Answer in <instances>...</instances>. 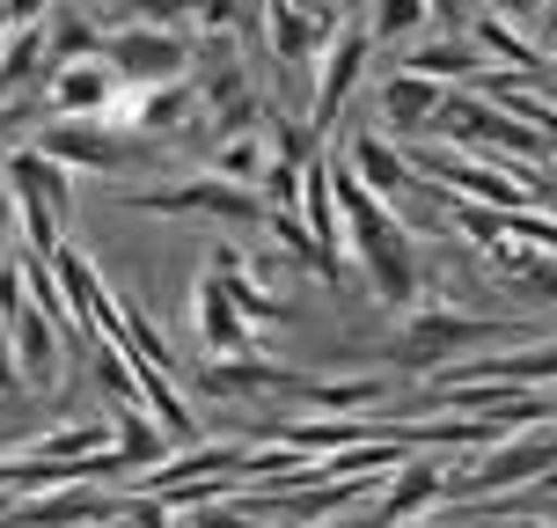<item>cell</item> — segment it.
I'll use <instances>...</instances> for the list:
<instances>
[{"label": "cell", "instance_id": "6da1fadb", "mask_svg": "<svg viewBox=\"0 0 557 528\" xmlns=\"http://www.w3.org/2000/svg\"><path fill=\"white\" fill-rule=\"evenodd\" d=\"M529 323H513V316H470V308H433L418 302L404 308V323H396V367H418V374H441L455 360H476L484 345H521Z\"/></svg>", "mask_w": 557, "mask_h": 528}, {"label": "cell", "instance_id": "7a4b0ae2", "mask_svg": "<svg viewBox=\"0 0 557 528\" xmlns=\"http://www.w3.org/2000/svg\"><path fill=\"white\" fill-rule=\"evenodd\" d=\"M0 176H8V192H15V235L29 243V257H52L66 243V213H74V169L52 162L37 139L23 147H8L0 155Z\"/></svg>", "mask_w": 557, "mask_h": 528}, {"label": "cell", "instance_id": "3957f363", "mask_svg": "<svg viewBox=\"0 0 557 528\" xmlns=\"http://www.w3.org/2000/svg\"><path fill=\"white\" fill-rule=\"evenodd\" d=\"M550 463H557L550 426H513V433H499V441L470 447L462 463H447V500L470 506V500H499V492H529Z\"/></svg>", "mask_w": 557, "mask_h": 528}, {"label": "cell", "instance_id": "277c9868", "mask_svg": "<svg viewBox=\"0 0 557 528\" xmlns=\"http://www.w3.org/2000/svg\"><path fill=\"white\" fill-rule=\"evenodd\" d=\"M37 147L66 162L74 176H133V169H154L162 162V139L133 133V125H117V118H52Z\"/></svg>", "mask_w": 557, "mask_h": 528}, {"label": "cell", "instance_id": "5b68a950", "mask_svg": "<svg viewBox=\"0 0 557 528\" xmlns=\"http://www.w3.org/2000/svg\"><path fill=\"white\" fill-rule=\"evenodd\" d=\"M133 213H154V221H227V228H264L272 206L257 184H235L221 169H198L184 184H154V192H125Z\"/></svg>", "mask_w": 557, "mask_h": 528}, {"label": "cell", "instance_id": "8992f818", "mask_svg": "<svg viewBox=\"0 0 557 528\" xmlns=\"http://www.w3.org/2000/svg\"><path fill=\"white\" fill-rule=\"evenodd\" d=\"M411 169H418V184H433V192H447V198H470V206H499V213H521V206L543 198L535 176L492 169L484 155H470V147H441V139H411Z\"/></svg>", "mask_w": 557, "mask_h": 528}, {"label": "cell", "instance_id": "52a82bcc", "mask_svg": "<svg viewBox=\"0 0 557 528\" xmlns=\"http://www.w3.org/2000/svg\"><path fill=\"white\" fill-rule=\"evenodd\" d=\"M367 59H374V37H367L360 15H337L331 45H323V59H315V88H308V125L331 139L337 118H345V103H352V88L367 82Z\"/></svg>", "mask_w": 557, "mask_h": 528}, {"label": "cell", "instance_id": "ba28073f", "mask_svg": "<svg viewBox=\"0 0 557 528\" xmlns=\"http://www.w3.org/2000/svg\"><path fill=\"white\" fill-rule=\"evenodd\" d=\"M103 59L117 66L125 88H154V82H184L191 74V37L162 23H111L103 29Z\"/></svg>", "mask_w": 557, "mask_h": 528}, {"label": "cell", "instance_id": "9c48e42d", "mask_svg": "<svg viewBox=\"0 0 557 528\" xmlns=\"http://www.w3.org/2000/svg\"><path fill=\"white\" fill-rule=\"evenodd\" d=\"M52 279H59V294H66V308H74V323H82L96 345H125V302H117V286L96 272L74 243L52 250Z\"/></svg>", "mask_w": 557, "mask_h": 528}, {"label": "cell", "instance_id": "30bf717a", "mask_svg": "<svg viewBox=\"0 0 557 528\" xmlns=\"http://www.w3.org/2000/svg\"><path fill=\"white\" fill-rule=\"evenodd\" d=\"M191 331L198 345L213 353V360H227V353H257V323L243 316V302H235V286H227V272L206 257V272H198L191 286Z\"/></svg>", "mask_w": 557, "mask_h": 528}, {"label": "cell", "instance_id": "8fae6325", "mask_svg": "<svg viewBox=\"0 0 557 528\" xmlns=\"http://www.w3.org/2000/svg\"><path fill=\"white\" fill-rule=\"evenodd\" d=\"M125 82H117V66L103 52L96 59H59L52 74H45V111L52 118H111Z\"/></svg>", "mask_w": 557, "mask_h": 528}, {"label": "cell", "instance_id": "7c38bea8", "mask_svg": "<svg viewBox=\"0 0 557 528\" xmlns=\"http://www.w3.org/2000/svg\"><path fill=\"white\" fill-rule=\"evenodd\" d=\"M337 15L331 8H315V0H264V37H272V59L278 74H308L323 45H331Z\"/></svg>", "mask_w": 557, "mask_h": 528}, {"label": "cell", "instance_id": "4fadbf2b", "mask_svg": "<svg viewBox=\"0 0 557 528\" xmlns=\"http://www.w3.org/2000/svg\"><path fill=\"white\" fill-rule=\"evenodd\" d=\"M198 396H227V404H250V396H301V374L278 367L272 353H227V360H206L191 374Z\"/></svg>", "mask_w": 557, "mask_h": 528}, {"label": "cell", "instance_id": "5bb4252c", "mask_svg": "<svg viewBox=\"0 0 557 528\" xmlns=\"http://www.w3.org/2000/svg\"><path fill=\"white\" fill-rule=\"evenodd\" d=\"M0 337H8V353H15V367H23L29 390H52L59 382V353H66V323H52V316L23 294V302L0 316Z\"/></svg>", "mask_w": 557, "mask_h": 528}, {"label": "cell", "instance_id": "9a60e30c", "mask_svg": "<svg viewBox=\"0 0 557 528\" xmlns=\"http://www.w3.org/2000/svg\"><path fill=\"white\" fill-rule=\"evenodd\" d=\"M111 492L103 484H52V492H29L0 514V528H111Z\"/></svg>", "mask_w": 557, "mask_h": 528}, {"label": "cell", "instance_id": "2e32d148", "mask_svg": "<svg viewBox=\"0 0 557 528\" xmlns=\"http://www.w3.org/2000/svg\"><path fill=\"white\" fill-rule=\"evenodd\" d=\"M389 66H404V74H425V82H441V88H476L484 82V52H476V37L470 29H447V37H411V45H396Z\"/></svg>", "mask_w": 557, "mask_h": 528}, {"label": "cell", "instance_id": "e0dca14e", "mask_svg": "<svg viewBox=\"0 0 557 528\" xmlns=\"http://www.w3.org/2000/svg\"><path fill=\"white\" fill-rule=\"evenodd\" d=\"M441 82H425V74H404V66H389L382 82H374V111H382V133L389 139H425L433 133V111H441Z\"/></svg>", "mask_w": 557, "mask_h": 528}, {"label": "cell", "instance_id": "ac0fdd59", "mask_svg": "<svg viewBox=\"0 0 557 528\" xmlns=\"http://www.w3.org/2000/svg\"><path fill=\"white\" fill-rule=\"evenodd\" d=\"M345 169H352V176H360L374 198H389V206H396V192H418L411 147H404V139H389L382 125H367V133L345 139Z\"/></svg>", "mask_w": 557, "mask_h": 528}, {"label": "cell", "instance_id": "d6986e66", "mask_svg": "<svg viewBox=\"0 0 557 528\" xmlns=\"http://www.w3.org/2000/svg\"><path fill=\"white\" fill-rule=\"evenodd\" d=\"M191 118H206V103H198V82L184 74V82L133 88V103H125L117 125H133V133H147V139H176V133H191Z\"/></svg>", "mask_w": 557, "mask_h": 528}, {"label": "cell", "instance_id": "ffe728a7", "mask_svg": "<svg viewBox=\"0 0 557 528\" xmlns=\"http://www.w3.org/2000/svg\"><path fill=\"white\" fill-rule=\"evenodd\" d=\"M389 390H396V374L389 367H367V374H301V412H352V418H367L374 404H389Z\"/></svg>", "mask_w": 557, "mask_h": 528}, {"label": "cell", "instance_id": "44dd1931", "mask_svg": "<svg viewBox=\"0 0 557 528\" xmlns=\"http://www.w3.org/2000/svg\"><path fill=\"white\" fill-rule=\"evenodd\" d=\"M476 52H484V66H513V74H543L550 66V45H535V29L506 23V15H492V8H476Z\"/></svg>", "mask_w": 557, "mask_h": 528}, {"label": "cell", "instance_id": "7402d4cb", "mask_svg": "<svg viewBox=\"0 0 557 528\" xmlns=\"http://www.w3.org/2000/svg\"><path fill=\"white\" fill-rule=\"evenodd\" d=\"M492 265H499V279L506 286H521V302H543V308H557V257L550 250H535V243H521V235H513V243H492Z\"/></svg>", "mask_w": 557, "mask_h": 528}, {"label": "cell", "instance_id": "603a6c76", "mask_svg": "<svg viewBox=\"0 0 557 528\" xmlns=\"http://www.w3.org/2000/svg\"><path fill=\"white\" fill-rule=\"evenodd\" d=\"M103 418H111V447H117V463H125V470H154L169 447H176L162 426H154V412H147L139 396H133V404H111Z\"/></svg>", "mask_w": 557, "mask_h": 528}, {"label": "cell", "instance_id": "cb8c5ba5", "mask_svg": "<svg viewBox=\"0 0 557 528\" xmlns=\"http://www.w3.org/2000/svg\"><path fill=\"white\" fill-rule=\"evenodd\" d=\"M433 15H441V0H360V23L374 37V52H396V45L425 37Z\"/></svg>", "mask_w": 557, "mask_h": 528}, {"label": "cell", "instance_id": "d4e9b609", "mask_svg": "<svg viewBox=\"0 0 557 528\" xmlns=\"http://www.w3.org/2000/svg\"><path fill=\"white\" fill-rule=\"evenodd\" d=\"M213 169L235 176V184H264V169H272V125L257 118V125H243V133H221L213 139Z\"/></svg>", "mask_w": 557, "mask_h": 528}, {"label": "cell", "instance_id": "484cf974", "mask_svg": "<svg viewBox=\"0 0 557 528\" xmlns=\"http://www.w3.org/2000/svg\"><path fill=\"white\" fill-rule=\"evenodd\" d=\"M45 52L59 59H96L103 52V23L88 15V8H66V0H52V15H45Z\"/></svg>", "mask_w": 557, "mask_h": 528}, {"label": "cell", "instance_id": "4316f807", "mask_svg": "<svg viewBox=\"0 0 557 528\" xmlns=\"http://www.w3.org/2000/svg\"><path fill=\"white\" fill-rule=\"evenodd\" d=\"M176 528H272V514H257L243 492L227 500H198V506H176Z\"/></svg>", "mask_w": 557, "mask_h": 528}, {"label": "cell", "instance_id": "83f0119b", "mask_svg": "<svg viewBox=\"0 0 557 528\" xmlns=\"http://www.w3.org/2000/svg\"><path fill=\"white\" fill-rule=\"evenodd\" d=\"M111 528H176V506L154 500V492H125L111 506Z\"/></svg>", "mask_w": 557, "mask_h": 528}, {"label": "cell", "instance_id": "f1b7e54d", "mask_svg": "<svg viewBox=\"0 0 557 528\" xmlns=\"http://www.w3.org/2000/svg\"><path fill=\"white\" fill-rule=\"evenodd\" d=\"M117 23H162V29H184L191 23V0H111Z\"/></svg>", "mask_w": 557, "mask_h": 528}, {"label": "cell", "instance_id": "f546056e", "mask_svg": "<svg viewBox=\"0 0 557 528\" xmlns=\"http://www.w3.org/2000/svg\"><path fill=\"white\" fill-rule=\"evenodd\" d=\"M191 23H206V37H235L243 0H191Z\"/></svg>", "mask_w": 557, "mask_h": 528}, {"label": "cell", "instance_id": "4dcf8cb0", "mask_svg": "<svg viewBox=\"0 0 557 528\" xmlns=\"http://www.w3.org/2000/svg\"><path fill=\"white\" fill-rule=\"evenodd\" d=\"M45 15H52V0H0V23L8 29H37Z\"/></svg>", "mask_w": 557, "mask_h": 528}, {"label": "cell", "instance_id": "1f68e13d", "mask_svg": "<svg viewBox=\"0 0 557 528\" xmlns=\"http://www.w3.org/2000/svg\"><path fill=\"white\" fill-rule=\"evenodd\" d=\"M492 15H506V23H521V29H535V15H543V0H484Z\"/></svg>", "mask_w": 557, "mask_h": 528}, {"label": "cell", "instance_id": "d6a6232c", "mask_svg": "<svg viewBox=\"0 0 557 528\" xmlns=\"http://www.w3.org/2000/svg\"><path fill=\"white\" fill-rule=\"evenodd\" d=\"M23 390V367H15V353H8V337H0V396Z\"/></svg>", "mask_w": 557, "mask_h": 528}, {"label": "cell", "instance_id": "836d02e7", "mask_svg": "<svg viewBox=\"0 0 557 528\" xmlns=\"http://www.w3.org/2000/svg\"><path fill=\"white\" fill-rule=\"evenodd\" d=\"M15 221H23V213H15V192H8V176H0V243L15 235Z\"/></svg>", "mask_w": 557, "mask_h": 528}, {"label": "cell", "instance_id": "e575fe53", "mask_svg": "<svg viewBox=\"0 0 557 528\" xmlns=\"http://www.w3.org/2000/svg\"><path fill=\"white\" fill-rule=\"evenodd\" d=\"M308 528H382V521H374V506H367V514H337V521H308Z\"/></svg>", "mask_w": 557, "mask_h": 528}, {"label": "cell", "instance_id": "d590c367", "mask_svg": "<svg viewBox=\"0 0 557 528\" xmlns=\"http://www.w3.org/2000/svg\"><path fill=\"white\" fill-rule=\"evenodd\" d=\"M535 29H543V37H557V0H543V15H535Z\"/></svg>", "mask_w": 557, "mask_h": 528}, {"label": "cell", "instance_id": "8d00e7d4", "mask_svg": "<svg viewBox=\"0 0 557 528\" xmlns=\"http://www.w3.org/2000/svg\"><path fill=\"white\" fill-rule=\"evenodd\" d=\"M315 8H331V15H360V0H315Z\"/></svg>", "mask_w": 557, "mask_h": 528}, {"label": "cell", "instance_id": "74e56055", "mask_svg": "<svg viewBox=\"0 0 557 528\" xmlns=\"http://www.w3.org/2000/svg\"><path fill=\"white\" fill-rule=\"evenodd\" d=\"M66 8H88V15H96V8H111V0H66Z\"/></svg>", "mask_w": 557, "mask_h": 528}, {"label": "cell", "instance_id": "f35d334b", "mask_svg": "<svg viewBox=\"0 0 557 528\" xmlns=\"http://www.w3.org/2000/svg\"><path fill=\"white\" fill-rule=\"evenodd\" d=\"M8 506H15V492H0V514H8Z\"/></svg>", "mask_w": 557, "mask_h": 528}, {"label": "cell", "instance_id": "ab89813d", "mask_svg": "<svg viewBox=\"0 0 557 528\" xmlns=\"http://www.w3.org/2000/svg\"><path fill=\"white\" fill-rule=\"evenodd\" d=\"M550 66H557V37H550Z\"/></svg>", "mask_w": 557, "mask_h": 528}, {"label": "cell", "instance_id": "60d3db41", "mask_svg": "<svg viewBox=\"0 0 557 528\" xmlns=\"http://www.w3.org/2000/svg\"><path fill=\"white\" fill-rule=\"evenodd\" d=\"M506 528H535V521H506Z\"/></svg>", "mask_w": 557, "mask_h": 528}]
</instances>
